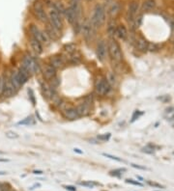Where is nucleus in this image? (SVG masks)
I'll return each mask as SVG.
<instances>
[{"mask_svg": "<svg viewBox=\"0 0 174 191\" xmlns=\"http://www.w3.org/2000/svg\"><path fill=\"white\" fill-rule=\"evenodd\" d=\"M106 80L107 82L110 83V85L112 87V86H114L116 84V76L112 72H107V75H106Z\"/></svg>", "mask_w": 174, "mask_h": 191, "instance_id": "cd10ccee", "label": "nucleus"}, {"mask_svg": "<svg viewBox=\"0 0 174 191\" xmlns=\"http://www.w3.org/2000/svg\"><path fill=\"white\" fill-rule=\"evenodd\" d=\"M34 124V119L32 117H27V118H25L24 120L20 121L19 125H33Z\"/></svg>", "mask_w": 174, "mask_h": 191, "instance_id": "2f4dec72", "label": "nucleus"}, {"mask_svg": "<svg viewBox=\"0 0 174 191\" xmlns=\"http://www.w3.org/2000/svg\"><path fill=\"white\" fill-rule=\"evenodd\" d=\"M30 46H31L33 51H34L36 54H38V55L42 54L43 52H44L43 45H42V43H41L40 42H38V41L36 40V39H34V38H32V37H30Z\"/></svg>", "mask_w": 174, "mask_h": 191, "instance_id": "aec40b11", "label": "nucleus"}, {"mask_svg": "<svg viewBox=\"0 0 174 191\" xmlns=\"http://www.w3.org/2000/svg\"><path fill=\"white\" fill-rule=\"evenodd\" d=\"M115 35L120 39V40H122V41H126V40H127L129 34H128V30H127V28H126V26L124 24L117 25Z\"/></svg>", "mask_w": 174, "mask_h": 191, "instance_id": "a211bd4d", "label": "nucleus"}, {"mask_svg": "<svg viewBox=\"0 0 174 191\" xmlns=\"http://www.w3.org/2000/svg\"><path fill=\"white\" fill-rule=\"evenodd\" d=\"M87 1H92V0H87Z\"/></svg>", "mask_w": 174, "mask_h": 191, "instance_id": "3c124183", "label": "nucleus"}, {"mask_svg": "<svg viewBox=\"0 0 174 191\" xmlns=\"http://www.w3.org/2000/svg\"><path fill=\"white\" fill-rule=\"evenodd\" d=\"M69 61L73 64H78L81 61L80 58V55L77 53V51L75 52V53H73L71 55H69Z\"/></svg>", "mask_w": 174, "mask_h": 191, "instance_id": "bb28decb", "label": "nucleus"}, {"mask_svg": "<svg viewBox=\"0 0 174 191\" xmlns=\"http://www.w3.org/2000/svg\"><path fill=\"white\" fill-rule=\"evenodd\" d=\"M4 86H5V78L3 76H0V95H2V92L4 90Z\"/></svg>", "mask_w": 174, "mask_h": 191, "instance_id": "4c0bfd02", "label": "nucleus"}, {"mask_svg": "<svg viewBox=\"0 0 174 191\" xmlns=\"http://www.w3.org/2000/svg\"><path fill=\"white\" fill-rule=\"evenodd\" d=\"M116 27L117 25L114 21V19H111L107 23V33L110 38H114L115 33H116Z\"/></svg>", "mask_w": 174, "mask_h": 191, "instance_id": "b1692460", "label": "nucleus"}, {"mask_svg": "<svg viewBox=\"0 0 174 191\" xmlns=\"http://www.w3.org/2000/svg\"><path fill=\"white\" fill-rule=\"evenodd\" d=\"M63 187L68 191H76V188L74 187V186H72V185H64Z\"/></svg>", "mask_w": 174, "mask_h": 191, "instance_id": "37998d69", "label": "nucleus"}, {"mask_svg": "<svg viewBox=\"0 0 174 191\" xmlns=\"http://www.w3.org/2000/svg\"><path fill=\"white\" fill-rule=\"evenodd\" d=\"M33 13L35 16L37 17L39 21H41L43 23H47L49 22V16L45 11V8L41 1L37 0L33 5Z\"/></svg>", "mask_w": 174, "mask_h": 191, "instance_id": "1a4fd4ad", "label": "nucleus"}, {"mask_svg": "<svg viewBox=\"0 0 174 191\" xmlns=\"http://www.w3.org/2000/svg\"><path fill=\"white\" fill-rule=\"evenodd\" d=\"M137 179H139L140 181H143V179H142V178H141V177H139V176H137Z\"/></svg>", "mask_w": 174, "mask_h": 191, "instance_id": "8fccbe9b", "label": "nucleus"}, {"mask_svg": "<svg viewBox=\"0 0 174 191\" xmlns=\"http://www.w3.org/2000/svg\"><path fill=\"white\" fill-rule=\"evenodd\" d=\"M106 46H107V53L111 58V60L116 63H120L123 60V53H122L119 43L116 42L114 38H110L106 43Z\"/></svg>", "mask_w": 174, "mask_h": 191, "instance_id": "f03ea898", "label": "nucleus"}, {"mask_svg": "<svg viewBox=\"0 0 174 191\" xmlns=\"http://www.w3.org/2000/svg\"><path fill=\"white\" fill-rule=\"evenodd\" d=\"M62 112H63V115H64L65 118L68 119V120H71V121L77 120L80 117V115H78L76 108L73 107L71 105H67L66 108H65Z\"/></svg>", "mask_w": 174, "mask_h": 191, "instance_id": "ddd939ff", "label": "nucleus"}, {"mask_svg": "<svg viewBox=\"0 0 174 191\" xmlns=\"http://www.w3.org/2000/svg\"><path fill=\"white\" fill-rule=\"evenodd\" d=\"M64 16L66 17L67 21L71 25H74L76 22H77V21H80V16H78L71 7L66 8Z\"/></svg>", "mask_w": 174, "mask_h": 191, "instance_id": "f8f14e48", "label": "nucleus"}, {"mask_svg": "<svg viewBox=\"0 0 174 191\" xmlns=\"http://www.w3.org/2000/svg\"><path fill=\"white\" fill-rule=\"evenodd\" d=\"M173 46H174V41H173Z\"/></svg>", "mask_w": 174, "mask_h": 191, "instance_id": "603ef678", "label": "nucleus"}, {"mask_svg": "<svg viewBox=\"0 0 174 191\" xmlns=\"http://www.w3.org/2000/svg\"><path fill=\"white\" fill-rule=\"evenodd\" d=\"M7 172H0V175H6Z\"/></svg>", "mask_w": 174, "mask_h": 191, "instance_id": "09e8293b", "label": "nucleus"}, {"mask_svg": "<svg viewBox=\"0 0 174 191\" xmlns=\"http://www.w3.org/2000/svg\"><path fill=\"white\" fill-rule=\"evenodd\" d=\"M106 8H104L102 4H97L94 9L92 16H91L90 22L93 25L95 29L101 28L102 26L106 23Z\"/></svg>", "mask_w": 174, "mask_h": 191, "instance_id": "f257e3e1", "label": "nucleus"}, {"mask_svg": "<svg viewBox=\"0 0 174 191\" xmlns=\"http://www.w3.org/2000/svg\"><path fill=\"white\" fill-rule=\"evenodd\" d=\"M20 67L23 68L25 71L28 72L31 75L40 72V66H39V64L37 63V61L29 54H26L23 56Z\"/></svg>", "mask_w": 174, "mask_h": 191, "instance_id": "20e7f679", "label": "nucleus"}, {"mask_svg": "<svg viewBox=\"0 0 174 191\" xmlns=\"http://www.w3.org/2000/svg\"><path fill=\"white\" fill-rule=\"evenodd\" d=\"M148 43L144 38H139L136 41V49L141 52H146L148 49Z\"/></svg>", "mask_w": 174, "mask_h": 191, "instance_id": "5701e85b", "label": "nucleus"}, {"mask_svg": "<svg viewBox=\"0 0 174 191\" xmlns=\"http://www.w3.org/2000/svg\"><path fill=\"white\" fill-rule=\"evenodd\" d=\"M126 182H127V184H134V185H137V186H142V184H140V182H138V181H134L132 179H127V180H126Z\"/></svg>", "mask_w": 174, "mask_h": 191, "instance_id": "ea45409f", "label": "nucleus"}, {"mask_svg": "<svg viewBox=\"0 0 174 191\" xmlns=\"http://www.w3.org/2000/svg\"><path fill=\"white\" fill-rule=\"evenodd\" d=\"M29 32L31 34V37L36 39L38 42H40L42 45L45 43V45H47L50 43V38L47 37V35L46 34L45 31H42V30L38 27L37 25L35 24H30L29 26Z\"/></svg>", "mask_w": 174, "mask_h": 191, "instance_id": "423d86ee", "label": "nucleus"}, {"mask_svg": "<svg viewBox=\"0 0 174 191\" xmlns=\"http://www.w3.org/2000/svg\"><path fill=\"white\" fill-rule=\"evenodd\" d=\"M43 77L44 79H46V81H50L53 77L56 76V69L51 66L50 64H46L43 69Z\"/></svg>", "mask_w": 174, "mask_h": 191, "instance_id": "dca6fc26", "label": "nucleus"}, {"mask_svg": "<svg viewBox=\"0 0 174 191\" xmlns=\"http://www.w3.org/2000/svg\"><path fill=\"white\" fill-rule=\"evenodd\" d=\"M147 184L153 186V187H157V188H164V186L160 184H158V182H155V181H147Z\"/></svg>", "mask_w": 174, "mask_h": 191, "instance_id": "f704fd0d", "label": "nucleus"}, {"mask_svg": "<svg viewBox=\"0 0 174 191\" xmlns=\"http://www.w3.org/2000/svg\"><path fill=\"white\" fill-rule=\"evenodd\" d=\"M49 84H50V86L51 87L52 89H54L55 90V88H57V87L59 86V84H60V80L58 79L57 77H53L52 78V79H50V81H49Z\"/></svg>", "mask_w": 174, "mask_h": 191, "instance_id": "c85d7f7f", "label": "nucleus"}, {"mask_svg": "<svg viewBox=\"0 0 174 191\" xmlns=\"http://www.w3.org/2000/svg\"><path fill=\"white\" fill-rule=\"evenodd\" d=\"M111 90V86L107 82L106 78L102 75L97 77L95 81V91L99 96H104L110 93Z\"/></svg>", "mask_w": 174, "mask_h": 191, "instance_id": "39448f33", "label": "nucleus"}, {"mask_svg": "<svg viewBox=\"0 0 174 191\" xmlns=\"http://www.w3.org/2000/svg\"><path fill=\"white\" fill-rule=\"evenodd\" d=\"M90 107H91V105L87 104L86 102L80 103V105L76 107V110H77L78 115H80V117L81 116H87L90 113Z\"/></svg>", "mask_w": 174, "mask_h": 191, "instance_id": "4be33fe9", "label": "nucleus"}, {"mask_svg": "<svg viewBox=\"0 0 174 191\" xmlns=\"http://www.w3.org/2000/svg\"><path fill=\"white\" fill-rule=\"evenodd\" d=\"M5 135H6V137H8L9 139H16V138L19 137V135H17V134H16V132L11 131V130H9V131H7V132L5 133Z\"/></svg>", "mask_w": 174, "mask_h": 191, "instance_id": "72a5a7b5", "label": "nucleus"}, {"mask_svg": "<svg viewBox=\"0 0 174 191\" xmlns=\"http://www.w3.org/2000/svg\"><path fill=\"white\" fill-rule=\"evenodd\" d=\"M156 7V1L155 0H144L143 2V10L144 11H151Z\"/></svg>", "mask_w": 174, "mask_h": 191, "instance_id": "393cba45", "label": "nucleus"}, {"mask_svg": "<svg viewBox=\"0 0 174 191\" xmlns=\"http://www.w3.org/2000/svg\"><path fill=\"white\" fill-rule=\"evenodd\" d=\"M42 91H43L44 97H45L46 99H50V101H52V98L56 96L55 90L52 89L50 86V84L46 83V82H44L42 84Z\"/></svg>", "mask_w": 174, "mask_h": 191, "instance_id": "f3484780", "label": "nucleus"}, {"mask_svg": "<svg viewBox=\"0 0 174 191\" xmlns=\"http://www.w3.org/2000/svg\"><path fill=\"white\" fill-rule=\"evenodd\" d=\"M132 166H133L134 168H136V169H140V170H146V168H145V167L139 166V165H136V164H134V163H132Z\"/></svg>", "mask_w": 174, "mask_h": 191, "instance_id": "c03bdc74", "label": "nucleus"}, {"mask_svg": "<svg viewBox=\"0 0 174 191\" xmlns=\"http://www.w3.org/2000/svg\"><path fill=\"white\" fill-rule=\"evenodd\" d=\"M49 22L55 27L58 31L61 32V30L63 29V19L59 13L55 10L53 7L50 8V11L49 13Z\"/></svg>", "mask_w": 174, "mask_h": 191, "instance_id": "6e6552de", "label": "nucleus"}, {"mask_svg": "<svg viewBox=\"0 0 174 191\" xmlns=\"http://www.w3.org/2000/svg\"><path fill=\"white\" fill-rule=\"evenodd\" d=\"M65 64V61L63 57H60V56H52L50 59V65H51L55 69H61Z\"/></svg>", "mask_w": 174, "mask_h": 191, "instance_id": "6ab92c4d", "label": "nucleus"}, {"mask_svg": "<svg viewBox=\"0 0 174 191\" xmlns=\"http://www.w3.org/2000/svg\"><path fill=\"white\" fill-rule=\"evenodd\" d=\"M110 138V133H106V134H103V135L98 136V139L101 141H107Z\"/></svg>", "mask_w": 174, "mask_h": 191, "instance_id": "c9c22d12", "label": "nucleus"}, {"mask_svg": "<svg viewBox=\"0 0 174 191\" xmlns=\"http://www.w3.org/2000/svg\"><path fill=\"white\" fill-rule=\"evenodd\" d=\"M126 171L125 169H119V170H114V171H110V175L112 176H116V177H120L122 175V172Z\"/></svg>", "mask_w": 174, "mask_h": 191, "instance_id": "e433bc0d", "label": "nucleus"}, {"mask_svg": "<svg viewBox=\"0 0 174 191\" xmlns=\"http://www.w3.org/2000/svg\"><path fill=\"white\" fill-rule=\"evenodd\" d=\"M71 1H73V2H78V3H80V0H71Z\"/></svg>", "mask_w": 174, "mask_h": 191, "instance_id": "de8ad7c7", "label": "nucleus"}, {"mask_svg": "<svg viewBox=\"0 0 174 191\" xmlns=\"http://www.w3.org/2000/svg\"><path fill=\"white\" fill-rule=\"evenodd\" d=\"M46 34L47 37L50 38V40L52 41H57L60 37V31H58L55 27H53L50 22L46 23Z\"/></svg>", "mask_w": 174, "mask_h": 191, "instance_id": "4468645a", "label": "nucleus"}, {"mask_svg": "<svg viewBox=\"0 0 174 191\" xmlns=\"http://www.w3.org/2000/svg\"><path fill=\"white\" fill-rule=\"evenodd\" d=\"M107 46L104 40H100L96 46V55L100 62H104L107 56Z\"/></svg>", "mask_w": 174, "mask_h": 191, "instance_id": "9b49d317", "label": "nucleus"}, {"mask_svg": "<svg viewBox=\"0 0 174 191\" xmlns=\"http://www.w3.org/2000/svg\"><path fill=\"white\" fill-rule=\"evenodd\" d=\"M80 184L82 186H86V187L88 188H93L95 185H97V184H95V182H92V181H81L80 182Z\"/></svg>", "mask_w": 174, "mask_h": 191, "instance_id": "473e14b6", "label": "nucleus"}, {"mask_svg": "<svg viewBox=\"0 0 174 191\" xmlns=\"http://www.w3.org/2000/svg\"><path fill=\"white\" fill-rule=\"evenodd\" d=\"M30 76H31V75L28 72H26L23 68L20 67L17 71L13 72L10 77V81L16 87V90H19L21 86H23L28 81Z\"/></svg>", "mask_w": 174, "mask_h": 191, "instance_id": "7ed1b4c3", "label": "nucleus"}, {"mask_svg": "<svg viewBox=\"0 0 174 191\" xmlns=\"http://www.w3.org/2000/svg\"><path fill=\"white\" fill-rule=\"evenodd\" d=\"M120 11V4L118 2H114L113 1L111 4L110 8H108V15H110V16L111 17V19H114V17L118 15V13Z\"/></svg>", "mask_w": 174, "mask_h": 191, "instance_id": "412c9836", "label": "nucleus"}, {"mask_svg": "<svg viewBox=\"0 0 174 191\" xmlns=\"http://www.w3.org/2000/svg\"><path fill=\"white\" fill-rule=\"evenodd\" d=\"M16 88L13 85V83L8 79L7 81L5 80V86H4V90L2 92V96L4 98H11L16 93Z\"/></svg>", "mask_w": 174, "mask_h": 191, "instance_id": "2eb2a0df", "label": "nucleus"}, {"mask_svg": "<svg viewBox=\"0 0 174 191\" xmlns=\"http://www.w3.org/2000/svg\"><path fill=\"white\" fill-rule=\"evenodd\" d=\"M64 50L66 53L71 55L77 51V46H76V45H75V43H68V45L64 46Z\"/></svg>", "mask_w": 174, "mask_h": 191, "instance_id": "a878e982", "label": "nucleus"}, {"mask_svg": "<svg viewBox=\"0 0 174 191\" xmlns=\"http://www.w3.org/2000/svg\"><path fill=\"white\" fill-rule=\"evenodd\" d=\"M160 49V47H159V45H157V43H148V51H150V52H156V51H158Z\"/></svg>", "mask_w": 174, "mask_h": 191, "instance_id": "c756f323", "label": "nucleus"}, {"mask_svg": "<svg viewBox=\"0 0 174 191\" xmlns=\"http://www.w3.org/2000/svg\"><path fill=\"white\" fill-rule=\"evenodd\" d=\"M74 151H75V153H77V154H83V151H80V149H77V148H75V149H74Z\"/></svg>", "mask_w": 174, "mask_h": 191, "instance_id": "a18cd8bd", "label": "nucleus"}, {"mask_svg": "<svg viewBox=\"0 0 174 191\" xmlns=\"http://www.w3.org/2000/svg\"><path fill=\"white\" fill-rule=\"evenodd\" d=\"M28 94H29V97H30V99H31V101L33 104H35V98H34V93L33 91L31 89H28Z\"/></svg>", "mask_w": 174, "mask_h": 191, "instance_id": "79ce46f5", "label": "nucleus"}, {"mask_svg": "<svg viewBox=\"0 0 174 191\" xmlns=\"http://www.w3.org/2000/svg\"><path fill=\"white\" fill-rule=\"evenodd\" d=\"M138 10H139L138 0H133V1H130L128 8V12H127V20L132 28H134V26H136L134 21H136V17L137 16Z\"/></svg>", "mask_w": 174, "mask_h": 191, "instance_id": "0eeeda50", "label": "nucleus"}, {"mask_svg": "<svg viewBox=\"0 0 174 191\" xmlns=\"http://www.w3.org/2000/svg\"><path fill=\"white\" fill-rule=\"evenodd\" d=\"M104 156H106V157L107 158H110L112 160H115V161H118V162H124V160L122 159V158H119L118 156H115V155H112V154H106V153H104L102 154Z\"/></svg>", "mask_w": 174, "mask_h": 191, "instance_id": "7c9ffc66", "label": "nucleus"}, {"mask_svg": "<svg viewBox=\"0 0 174 191\" xmlns=\"http://www.w3.org/2000/svg\"><path fill=\"white\" fill-rule=\"evenodd\" d=\"M80 31L82 32V36H83V39L86 41V43H89L93 40L96 29L93 27V25L91 24L90 20L86 19L83 22L81 23Z\"/></svg>", "mask_w": 174, "mask_h": 191, "instance_id": "9d476101", "label": "nucleus"}, {"mask_svg": "<svg viewBox=\"0 0 174 191\" xmlns=\"http://www.w3.org/2000/svg\"><path fill=\"white\" fill-rule=\"evenodd\" d=\"M140 115H142V113H141V112H139L138 110H136V112L134 113V115H133V118H132V121H130V122H132V123H133V122H134V121H136V119L138 118V117L140 116Z\"/></svg>", "mask_w": 174, "mask_h": 191, "instance_id": "a19ab883", "label": "nucleus"}, {"mask_svg": "<svg viewBox=\"0 0 174 191\" xmlns=\"http://www.w3.org/2000/svg\"><path fill=\"white\" fill-rule=\"evenodd\" d=\"M142 151L145 154H154V149L153 148H150V147H144L142 149Z\"/></svg>", "mask_w": 174, "mask_h": 191, "instance_id": "58836bf2", "label": "nucleus"}, {"mask_svg": "<svg viewBox=\"0 0 174 191\" xmlns=\"http://www.w3.org/2000/svg\"><path fill=\"white\" fill-rule=\"evenodd\" d=\"M33 173H34V174H36V175H37V174H38V175H42V174H43V171H34Z\"/></svg>", "mask_w": 174, "mask_h": 191, "instance_id": "49530a36", "label": "nucleus"}]
</instances>
